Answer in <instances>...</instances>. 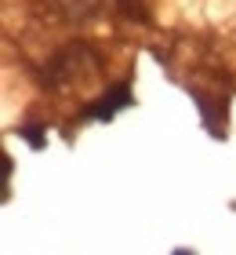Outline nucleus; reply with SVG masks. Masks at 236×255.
<instances>
[{"label":"nucleus","instance_id":"obj_1","mask_svg":"<svg viewBox=\"0 0 236 255\" xmlns=\"http://www.w3.org/2000/svg\"><path fill=\"white\" fill-rule=\"evenodd\" d=\"M124 106H131V88H127V84H116V88L105 91L98 102H91V106L84 110V117H87V121H109L113 113L124 110Z\"/></svg>","mask_w":236,"mask_h":255},{"label":"nucleus","instance_id":"obj_2","mask_svg":"<svg viewBox=\"0 0 236 255\" xmlns=\"http://www.w3.org/2000/svg\"><path fill=\"white\" fill-rule=\"evenodd\" d=\"M18 135L26 138V142H29L33 149H44V128H40V124H26Z\"/></svg>","mask_w":236,"mask_h":255},{"label":"nucleus","instance_id":"obj_3","mask_svg":"<svg viewBox=\"0 0 236 255\" xmlns=\"http://www.w3.org/2000/svg\"><path fill=\"white\" fill-rule=\"evenodd\" d=\"M171 255H196V252H189V248H174Z\"/></svg>","mask_w":236,"mask_h":255},{"label":"nucleus","instance_id":"obj_4","mask_svg":"<svg viewBox=\"0 0 236 255\" xmlns=\"http://www.w3.org/2000/svg\"><path fill=\"white\" fill-rule=\"evenodd\" d=\"M120 4H127V7H131V0H120Z\"/></svg>","mask_w":236,"mask_h":255}]
</instances>
